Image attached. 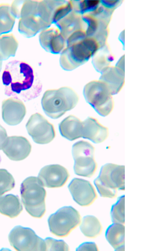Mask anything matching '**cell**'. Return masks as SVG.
I'll list each match as a JSON object with an SVG mask.
<instances>
[{
	"label": "cell",
	"instance_id": "e575fe53",
	"mask_svg": "<svg viewBox=\"0 0 156 251\" xmlns=\"http://www.w3.org/2000/svg\"><path fill=\"white\" fill-rule=\"evenodd\" d=\"M77 251H99L97 245L93 242H86L81 244L76 249Z\"/></svg>",
	"mask_w": 156,
	"mask_h": 251
},
{
	"label": "cell",
	"instance_id": "603a6c76",
	"mask_svg": "<svg viewBox=\"0 0 156 251\" xmlns=\"http://www.w3.org/2000/svg\"><path fill=\"white\" fill-rule=\"evenodd\" d=\"M39 0H15L10 5L11 9L16 18L30 15L37 16Z\"/></svg>",
	"mask_w": 156,
	"mask_h": 251
},
{
	"label": "cell",
	"instance_id": "8992f818",
	"mask_svg": "<svg viewBox=\"0 0 156 251\" xmlns=\"http://www.w3.org/2000/svg\"><path fill=\"white\" fill-rule=\"evenodd\" d=\"M83 94L87 102L101 116H106L112 110L113 94L107 85L101 80H93L86 84Z\"/></svg>",
	"mask_w": 156,
	"mask_h": 251
},
{
	"label": "cell",
	"instance_id": "4dcf8cb0",
	"mask_svg": "<svg viewBox=\"0 0 156 251\" xmlns=\"http://www.w3.org/2000/svg\"><path fill=\"white\" fill-rule=\"evenodd\" d=\"M73 10L83 14L92 12L96 8L99 3V1L95 0H73Z\"/></svg>",
	"mask_w": 156,
	"mask_h": 251
},
{
	"label": "cell",
	"instance_id": "7402d4cb",
	"mask_svg": "<svg viewBox=\"0 0 156 251\" xmlns=\"http://www.w3.org/2000/svg\"><path fill=\"white\" fill-rule=\"evenodd\" d=\"M18 197L8 194L0 197V213L11 218L18 216L22 210Z\"/></svg>",
	"mask_w": 156,
	"mask_h": 251
},
{
	"label": "cell",
	"instance_id": "9a60e30c",
	"mask_svg": "<svg viewBox=\"0 0 156 251\" xmlns=\"http://www.w3.org/2000/svg\"><path fill=\"white\" fill-rule=\"evenodd\" d=\"M26 113L25 106L20 99L12 97L4 99L2 102V118L9 125H15L19 124Z\"/></svg>",
	"mask_w": 156,
	"mask_h": 251
},
{
	"label": "cell",
	"instance_id": "d4e9b609",
	"mask_svg": "<svg viewBox=\"0 0 156 251\" xmlns=\"http://www.w3.org/2000/svg\"><path fill=\"white\" fill-rule=\"evenodd\" d=\"M80 228L86 237L93 238L101 234L103 226L97 218L93 216L88 215L83 218L80 223Z\"/></svg>",
	"mask_w": 156,
	"mask_h": 251
},
{
	"label": "cell",
	"instance_id": "44dd1931",
	"mask_svg": "<svg viewBox=\"0 0 156 251\" xmlns=\"http://www.w3.org/2000/svg\"><path fill=\"white\" fill-rule=\"evenodd\" d=\"M56 23L58 28L66 38L76 30L84 29L82 14L73 10Z\"/></svg>",
	"mask_w": 156,
	"mask_h": 251
},
{
	"label": "cell",
	"instance_id": "d6986e66",
	"mask_svg": "<svg viewBox=\"0 0 156 251\" xmlns=\"http://www.w3.org/2000/svg\"><path fill=\"white\" fill-rule=\"evenodd\" d=\"M63 0H39L37 17L42 30L49 27L53 23L52 16L56 8Z\"/></svg>",
	"mask_w": 156,
	"mask_h": 251
},
{
	"label": "cell",
	"instance_id": "52a82bcc",
	"mask_svg": "<svg viewBox=\"0 0 156 251\" xmlns=\"http://www.w3.org/2000/svg\"><path fill=\"white\" fill-rule=\"evenodd\" d=\"M72 153L75 161V173L81 176L92 177L97 167L95 158L94 146L88 142L80 141L73 144Z\"/></svg>",
	"mask_w": 156,
	"mask_h": 251
},
{
	"label": "cell",
	"instance_id": "e0dca14e",
	"mask_svg": "<svg viewBox=\"0 0 156 251\" xmlns=\"http://www.w3.org/2000/svg\"><path fill=\"white\" fill-rule=\"evenodd\" d=\"M100 80L107 85L113 94L117 93L124 84V71L119 67H108L103 72Z\"/></svg>",
	"mask_w": 156,
	"mask_h": 251
},
{
	"label": "cell",
	"instance_id": "277c9868",
	"mask_svg": "<svg viewBox=\"0 0 156 251\" xmlns=\"http://www.w3.org/2000/svg\"><path fill=\"white\" fill-rule=\"evenodd\" d=\"M20 193L27 212L33 217H42L46 211V192L38 178L31 176L26 178L21 184Z\"/></svg>",
	"mask_w": 156,
	"mask_h": 251
},
{
	"label": "cell",
	"instance_id": "484cf974",
	"mask_svg": "<svg viewBox=\"0 0 156 251\" xmlns=\"http://www.w3.org/2000/svg\"><path fill=\"white\" fill-rule=\"evenodd\" d=\"M18 45V41L12 34L0 35V60H6L15 56Z\"/></svg>",
	"mask_w": 156,
	"mask_h": 251
},
{
	"label": "cell",
	"instance_id": "3957f363",
	"mask_svg": "<svg viewBox=\"0 0 156 251\" xmlns=\"http://www.w3.org/2000/svg\"><path fill=\"white\" fill-rule=\"evenodd\" d=\"M98 48V43L93 36H87L67 45L60 53V65L65 70H73L89 60Z\"/></svg>",
	"mask_w": 156,
	"mask_h": 251
},
{
	"label": "cell",
	"instance_id": "8fae6325",
	"mask_svg": "<svg viewBox=\"0 0 156 251\" xmlns=\"http://www.w3.org/2000/svg\"><path fill=\"white\" fill-rule=\"evenodd\" d=\"M68 188L74 200L82 206H90L97 197L94 186L90 182L84 179L74 178L69 184Z\"/></svg>",
	"mask_w": 156,
	"mask_h": 251
},
{
	"label": "cell",
	"instance_id": "9c48e42d",
	"mask_svg": "<svg viewBox=\"0 0 156 251\" xmlns=\"http://www.w3.org/2000/svg\"><path fill=\"white\" fill-rule=\"evenodd\" d=\"M8 238L11 245L17 251H46L44 240L29 228L15 227L10 232Z\"/></svg>",
	"mask_w": 156,
	"mask_h": 251
},
{
	"label": "cell",
	"instance_id": "ac0fdd59",
	"mask_svg": "<svg viewBox=\"0 0 156 251\" xmlns=\"http://www.w3.org/2000/svg\"><path fill=\"white\" fill-rule=\"evenodd\" d=\"M59 128L61 135L69 140L81 137L82 121L73 115L65 118L59 124Z\"/></svg>",
	"mask_w": 156,
	"mask_h": 251
},
{
	"label": "cell",
	"instance_id": "7a4b0ae2",
	"mask_svg": "<svg viewBox=\"0 0 156 251\" xmlns=\"http://www.w3.org/2000/svg\"><path fill=\"white\" fill-rule=\"evenodd\" d=\"M79 100L77 93L71 88L64 86L57 89H49L41 99L42 107L50 117L56 119L74 108Z\"/></svg>",
	"mask_w": 156,
	"mask_h": 251
},
{
	"label": "cell",
	"instance_id": "30bf717a",
	"mask_svg": "<svg viewBox=\"0 0 156 251\" xmlns=\"http://www.w3.org/2000/svg\"><path fill=\"white\" fill-rule=\"evenodd\" d=\"M27 132L34 141L39 144L51 142L56 136L54 125L38 113L32 115L26 125Z\"/></svg>",
	"mask_w": 156,
	"mask_h": 251
},
{
	"label": "cell",
	"instance_id": "f35d334b",
	"mask_svg": "<svg viewBox=\"0 0 156 251\" xmlns=\"http://www.w3.org/2000/svg\"></svg>",
	"mask_w": 156,
	"mask_h": 251
},
{
	"label": "cell",
	"instance_id": "f546056e",
	"mask_svg": "<svg viewBox=\"0 0 156 251\" xmlns=\"http://www.w3.org/2000/svg\"><path fill=\"white\" fill-rule=\"evenodd\" d=\"M15 185L12 175L7 170L0 169V196L13 189Z\"/></svg>",
	"mask_w": 156,
	"mask_h": 251
},
{
	"label": "cell",
	"instance_id": "f1b7e54d",
	"mask_svg": "<svg viewBox=\"0 0 156 251\" xmlns=\"http://www.w3.org/2000/svg\"><path fill=\"white\" fill-rule=\"evenodd\" d=\"M73 0L64 1L54 10L52 16L53 23H57L73 10Z\"/></svg>",
	"mask_w": 156,
	"mask_h": 251
},
{
	"label": "cell",
	"instance_id": "d590c367",
	"mask_svg": "<svg viewBox=\"0 0 156 251\" xmlns=\"http://www.w3.org/2000/svg\"><path fill=\"white\" fill-rule=\"evenodd\" d=\"M7 137L5 129L0 124V150H2Z\"/></svg>",
	"mask_w": 156,
	"mask_h": 251
},
{
	"label": "cell",
	"instance_id": "4fadbf2b",
	"mask_svg": "<svg viewBox=\"0 0 156 251\" xmlns=\"http://www.w3.org/2000/svg\"><path fill=\"white\" fill-rule=\"evenodd\" d=\"M39 40L45 50L53 54L61 53L66 46V38L58 28L49 27L42 30Z\"/></svg>",
	"mask_w": 156,
	"mask_h": 251
},
{
	"label": "cell",
	"instance_id": "74e56055",
	"mask_svg": "<svg viewBox=\"0 0 156 251\" xmlns=\"http://www.w3.org/2000/svg\"><path fill=\"white\" fill-rule=\"evenodd\" d=\"M1 157H0V163L1 162Z\"/></svg>",
	"mask_w": 156,
	"mask_h": 251
},
{
	"label": "cell",
	"instance_id": "5b68a950",
	"mask_svg": "<svg viewBox=\"0 0 156 251\" xmlns=\"http://www.w3.org/2000/svg\"><path fill=\"white\" fill-rule=\"evenodd\" d=\"M124 165L108 163L102 167L94 183L101 197L114 198L118 190H124Z\"/></svg>",
	"mask_w": 156,
	"mask_h": 251
},
{
	"label": "cell",
	"instance_id": "5bb4252c",
	"mask_svg": "<svg viewBox=\"0 0 156 251\" xmlns=\"http://www.w3.org/2000/svg\"><path fill=\"white\" fill-rule=\"evenodd\" d=\"M31 149V144L26 138L14 136L7 137L2 150L11 160L20 161L28 156Z\"/></svg>",
	"mask_w": 156,
	"mask_h": 251
},
{
	"label": "cell",
	"instance_id": "4316f807",
	"mask_svg": "<svg viewBox=\"0 0 156 251\" xmlns=\"http://www.w3.org/2000/svg\"><path fill=\"white\" fill-rule=\"evenodd\" d=\"M15 19L12 12L10 5L0 4V35L7 34L12 30Z\"/></svg>",
	"mask_w": 156,
	"mask_h": 251
},
{
	"label": "cell",
	"instance_id": "8d00e7d4",
	"mask_svg": "<svg viewBox=\"0 0 156 251\" xmlns=\"http://www.w3.org/2000/svg\"><path fill=\"white\" fill-rule=\"evenodd\" d=\"M2 61L0 60V72L2 69Z\"/></svg>",
	"mask_w": 156,
	"mask_h": 251
},
{
	"label": "cell",
	"instance_id": "ffe728a7",
	"mask_svg": "<svg viewBox=\"0 0 156 251\" xmlns=\"http://www.w3.org/2000/svg\"><path fill=\"white\" fill-rule=\"evenodd\" d=\"M105 237L107 241L115 250H124V224L113 223L107 229Z\"/></svg>",
	"mask_w": 156,
	"mask_h": 251
},
{
	"label": "cell",
	"instance_id": "836d02e7",
	"mask_svg": "<svg viewBox=\"0 0 156 251\" xmlns=\"http://www.w3.org/2000/svg\"><path fill=\"white\" fill-rule=\"evenodd\" d=\"M87 36L85 30L80 29L76 30L72 32L66 38V45L79 41Z\"/></svg>",
	"mask_w": 156,
	"mask_h": 251
},
{
	"label": "cell",
	"instance_id": "2e32d148",
	"mask_svg": "<svg viewBox=\"0 0 156 251\" xmlns=\"http://www.w3.org/2000/svg\"><path fill=\"white\" fill-rule=\"evenodd\" d=\"M109 134L108 128L101 124L96 118L89 117L82 121L81 137L99 143L105 141Z\"/></svg>",
	"mask_w": 156,
	"mask_h": 251
},
{
	"label": "cell",
	"instance_id": "d6a6232c",
	"mask_svg": "<svg viewBox=\"0 0 156 251\" xmlns=\"http://www.w3.org/2000/svg\"><path fill=\"white\" fill-rule=\"evenodd\" d=\"M46 251H69V248L67 244L62 240H57L48 237L44 240Z\"/></svg>",
	"mask_w": 156,
	"mask_h": 251
},
{
	"label": "cell",
	"instance_id": "cb8c5ba5",
	"mask_svg": "<svg viewBox=\"0 0 156 251\" xmlns=\"http://www.w3.org/2000/svg\"><path fill=\"white\" fill-rule=\"evenodd\" d=\"M18 28L21 34L28 38L33 37L42 30L37 17L34 15L20 18L19 21Z\"/></svg>",
	"mask_w": 156,
	"mask_h": 251
},
{
	"label": "cell",
	"instance_id": "ba28073f",
	"mask_svg": "<svg viewBox=\"0 0 156 251\" xmlns=\"http://www.w3.org/2000/svg\"><path fill=\"white\" fill-rule=\"evenodd\" d=\"M51 232L60 237L68 236L81 222L79 213L71 206H64L51 215L48 219Z\"/></svg>",
	"mask_w": 156,
	"mask_h": 251
},
{
	"label": "cell",
	"instance_id": "83f0119b",
	"mask_svg": "<svg viewBox=\"0 0 156 251\" xmlns=\"http://www.w3.org/2000/svg\"><path fill=\"white\" fill-rule=\"evenodd\" d=\"M125 197L122 195L118 199L112 207L110 216L113 223L124 224L125 223Z\"/></svg>",
	"mask_w": 156,
	"mask_h": 251
},
{
	"label": "cell",
	"instance_id": "6da1fadb",
	"mask_svg": "<svg viewBox=\"0 0 156 251\" xmlns=\"http://www.w3.org/2000/svg\"><path fill=\"white\" fill-rule=\"evenodd\" d=\"M2 79L6 95L23 100L33 97L31 90L34 84V72L27 62L16 60L9 62L3 72Z\"/></svg>",
	"mask_w": 156,
	"mask_h": 251
},
{
	"label": "cell",
	"instance_id": "1f68e13d",
	"mask_svg": "<svg viewBox=\"0 0 156 251\" xmlns=\"http://www.w3.org/2000/svg\"><path fill=\"white\" fill-rule=\"evenodd\" d=\"M84 24V29L87 36H92L98 27L97 20L94 16L89 13L82 14Z\"/></svg>",
	"mask_w": 156,
	"mask_h": 251
},
{
	"label": "cell",
	"instance_id": "7c38bea8",
	"mask_svg": "<svg viewBox=\"0 0 156 251\" xmlns=\"http://www.w3.org/2000/svg\"><path fill=\"white\" fill-rule=\"evenodd\" d=\"M70 176L67 170L59 164L46 165L40 170L38 178L44 187L59 188L66 183Z\"/></svg>",
	"mask_w": 156,
	"mask_h": 251
}]
</instances>
